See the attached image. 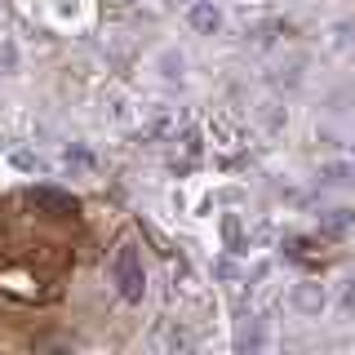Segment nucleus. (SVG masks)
Returning <instances> with one entry per match:
<instances>
[{"mask_svg":"<svg viewBox=\"0 0 355 355\" xmlns=\"http://www.w3.org/2000/svg\"><path fill=\"white\" fill-rule=\"evenodd\" d=\"M329 311H338V315H355V280L342 284V293L333 297V306Z\"/></svg>","mask_w":355,"mask_h":355,"instance_id":"nucleus-12","label":"nucleus"},{"mask_svg":"<svg viewBox=\"0 0 355 355\" xmlns=\"http://www.w3.org/2000/svg\"><path fill=\"white\" fill-rule=\"evenodd\" d=\"M347 222H355V214H351V209H329V214L320 218V227H329V231H342Z\"/></svg>","mask_w":355,"mask_h":355,"instance_id":"nucleus-13","label":"nucleus"},{"mask_svg":"<svg viewBox=\"0 0 355 355\" xmlns=\"http://www.w3.org/2000/svg\"><path fill=\"white\" fill-rule=\"evenodd\" d=\"M284 306L293 311L297 320H324L329 315V306H333V288L324 280H293L284 288Z\"/></svg>","mask_w":355,"mask_h":355,"instance_id":"nucleus-3","label":"nucleus"},{"mask_svg":"<svg viewBox=\"0 0 355 355\" xmlns=\"http://www.w3.org/2000/svg\"><path fill=\"white\" fill-rule=\"evenodd\" d=\"M44 18L58 31H80L94 22V0H44Z\"/></svg>","mask_w":355,"mask_h":355,"instance_id":"nucleus-6","label":"nucleus"},{"mask_svg":"<svg viewBox=\"0 0 355 355\" xmlns=\"http://www.w3.org/2000/svg\"><path fill=\"white\" fill-rule=\"evenodd\" d=\"M249 120H253V129H258L262 138H284V133H288V120H293V111H288V103H284L280 94H262V98H253Z\"/></svg>","mask_w":355,"mask_h":355,"instance_id":"nucleus-4","label":"nucleus"},{"mask_svg":"<svg viewBox=\"0 0 355 355\" xmlns=\"http://www.w3.org/2000/svg\"><path fill=\"white\" fill-rule=\"evenodd\" d=\"M5 169L18 173V178H49L53 173V160L44 151H36V147H14V151L5 155Z\"/></svg>","mask_w":355,"mask_h":355,"instance_id":"nucleus-7","label":"nucleus"},{"mask_svg":"<svg viewBox=\"0 0 355 355\" xmlns=\"http://www.w3.org/2000/svg\"><path fill=\"white\" fill-rule=\"evenodd\" d=\"M209 133H214L218 147H240V138H244V129L231 116H214V120H209Z\"/></svg>","mask_w":355,"mask_h":355,"instance_id":"nucleus-10","label":"nucleus"},{"mask_svg":"<svg viewBox=\"0 0 355 355\" xmlns=\"http://www.w3.org/2000/svg\"><path fill=\"white\" fill-rule=\"evenodd\" d=\"M182 22H187L191 36L214 40V36L227 31V5H222V0H191V5L182 9Z\"/></svg>","mask_w":355,"mask_h":355,"instance_id":"nucleus-5","label":"nucleus"},{"mask_svg":"<svg viewBox=\"0 0 355 355\" xmlns=\"http://www.w3.org/2000/svg\"><path fill=\"white\" fill-rule=\"evenodd\" d=\"M107 275H111L116 293L125 297L129 306H142V302H147V262H142V253H138V244H133V240H125L116 253H111Z\"/></svg>","mask_w":355,"mask_h":355,"instance_id":"nucleus-1","label":"nucleus"},{"mask_svg":"<svg viewBox=\"0 0 355 355\" xmlns=\"http://www.w3.org/2000/svg\"><path fill=\"white\" fill-rule=\"evenodd\" d=\"M320 187H333V191H355V155H338V160H320L315 164Z\"/></svg>","mask_w":355,"mask_h":355,"instance_id":"nucleus-8","label":"nucleus"},{"mask_svg":"<svg viewBox=\"0 0 355 355\" xmlns=\"http://www.w3.org/2000/svg\"><path fill=\"white\" fill-rule=\"evenodd\" d=\"M0 71H5V76L22 71V49H18L14 36H0Z\"/></svg>","mask_w":355,"mask_h":355,"instance_id":"nucleus-11","label":"nucleus"},{"mask_svg":"<svg viewBox=\"0 0 355 355\" xmlns=\"http://www.w3.org/2000/svg\"><path fill=\"white\" fill-rule=\"evenodd\" d=\"M147 76L164 89H187L191 85V53L178 40H164L147 53Z\"/></svg>","mask_w":355,"mask_h":355,"instance_id":"nucleus-2","label":"nucleus"},{"mask_svg":"<svg viewBox=\"0 0 355 355\" xmlns=\"http://www.w3.org/2000/svg\"><path fill=\"white\" fill-rule=\"evenodd\" d=\"M236 347H244V351H266V347H271V324H266V320H249V329L236 338Z\"/></svg>","mask_w":355,"mask_h":355,"instance_id":"nucleus-9","label":"nucleus"}]
</instances>
